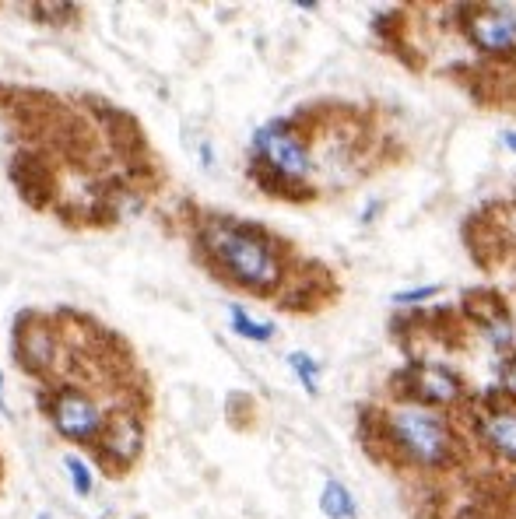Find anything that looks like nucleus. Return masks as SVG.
<instances>
[{"instance_id":"obj_1","label":"nucleus","mask_w":516,"mask_h":519,"mask_svg":"<svg viewBox=\"0 0 516 519\" xmlns=\"http://www.w3.org/2000/svg\"><path fill=\"white\" fill-rule=\"evenodd\" d=\"M190 246L201 267L253 299H288L299 256L278 232L222 211H201L190 221Z\"/></svg>"},{"instance_id":"obj_2","label":"nucleus","mask_w":516,"mask_h":519,"mask_svg":"<svg viewBox=\"0 0 516 519\" xmlns=\"http://www.w3.org/2000/svg\"><path fill=\"white\" fill-rule=\"evenodd\" d=\"M373 453L383 449V460L415 474H450L467 460L471 439L453 414L432 411L408 397H394L387 407L366 418Z\"/></svg>"},{"instance_id":"obj_3","label":"nucleus","mask_w":516,"mask_h":519,"mask_svg":"<svg viewBox=\"0 0 516 519\" xmlns=\"http://www.w3.org/2000/svg\"><path fill=\"white\" fill-rule=\"evenodd\" d=\"M250 179L278 200H313L320 193V155L302 116H271L250 134Z\"/></svg>"},{"instance_id":"obj_4","label":"nucleus","mask_w":516,"mask_h":519,"mask_svg":"<svg viewBox=\"0 0 516 519\" xmlns=\"http://www.w3.org/2000/svg\"><path fill=\"white\" fill-rule=\"evenodd\" d=\"M127 400H106L102 393H95L88 383L81 379H53L39 390V411L50 421V428L67 442V446L88 449L99 442L102 428H106L109 414L116 411Z\"/></svg>"},{"instance_id":"obj_5","label":"nucleus","mask_w":516,"mask_h":519,"mask_svg":"<svg viewBox=\"0 0 516 519\" xmlns=\"http://www.w3.org/2000/svg\"><path fill=\"white\" fill-rule=\"evenodd\" d=\"M64 351H67V330L64 316L36 313L25 309L18 313L15 330H11V355L25 376L39 383H53L64 372Z\"/></svg>"},{"instance_id":"obj_6","label":"nucleus","mask_w":516,"mask_h":519,"mask_svg":"<svg viewBox=\"0 0 516 519\" xmlns=\"http://www.w3.org/2000/svg\"><path fill=\"white\" fill-rule=\"evenodd\" d=\"M148 442V400H127L109 414L99 442L92 446L95 467L109 477H123L141 460Z\"/></svg>"},{"instance_id":"obj_7","label":"nucleus","mask_w":516,"mask_h":519,"mask_svg":"<svg viewBox=\"0 0 516 519\" xmlns=\"http://www.w3.org/2000/svg\"><path fill=\"white\" fill-rule=\"evenodd\" d=\"M467 46L485 60H516V8L513 4H471L457 8Z\"/></svg>"},{"instance_id":"obj_8","label":"nucleus","mask_w":516,"mask_h":519,"mask_svg":"<svg viewBox=\"0 0 516 519\" xmlns=\"http://www.w3.org/2000/svg\"><path fill=\"white\" fill-rule=\"evenodd\" d=\"M397 397L418 400V404L432 407V411L457 414L460 407L471 404V386L446 362H411L401 376Z\"/></svg>"},{"instance_id":"obj_9","label":"nucleus","mask_w":516,"mask_h":519,"mask_svg":"<svg viewBox=\"0 0 516 519\" xmlns=\"http://www.w3.org/2000/svg\"><path fill=\"white\" fill-rule=\"evenodd\" d=\"M474 442L492 460L516 467V400L499 397V393H485L481 400H474L471 446Z\"/></svg>"},{"instance_id":"obj_10","label":"nucleus","mask_w":516,"mask_h":519,"mask_svg":"<svg viewBox=\"0 0 516 519\" xmlns=\"http://www.w3.org/2000/svg\"><path fill=\"white\" fill-rule=\"evenodd\" d=\"M474 330H478L481 344H485L488 351H495L499 358L516 355V320L506 306L492 302L488 309H478V313H474Z\"/></svg>"},{"instance_id":"obj_11","label":"nucleus","mask_w":516,"mask_h":519,"mask_svg":"<svg viewBox=\"0 0 516 519\" xmlns=\"http://www.w3.org/2000/svg\"><path fill=\"white\" fill-rule=\"evenodd\" d=\"M225 320H229V330L239 337V341L271 344L274 337H278V327H274L271 320H260V316H253L250 309L239 306V302H232V306L225 309Z\"/></svg>"},{"instance_id":"obj_12","label":"nucleus","mask_w":516,"mask_h":519,"mask_svg":"<svg viewBox=\"0 0 516 519\" xmlns=\"http://www.w3.org/2000/svg\"><path fill=\"white\" fill-rule=\"evenodd\" d=\"M320 512L327 519H359V498L337 477H327L320 488Z\"/></svg>"},{"instance_id":"obj_13","label":"nucleus","mask_w":516,"mask_h":519,"mask_svg":"<svg viewBox=\"0 0 516 519\" xmlns=\"http://www.w3.org/2000/svg\"><path fill=\"white\" fill-rule=\"evenodd\" d=\"M285 365L292 372V379L302 386L306 397H320V386H323V362L313 355V351H288L285 355Z\"/></svg>"},{"instance_id":"obj_14","label":"nucleus","mask_w":516,"mask_h":519,"mask_svg":"<svg viewBox=\"0 0 516 519\" xmlns=\"http://www.w3.org/2000/svg\"><path fill=\"white\" fill-rule=\"evenodd\" d=\"M64 474H67V484L78 498H92L95 491V477H99V467L95 460H88L85 453H67L64 456Z\"/></svg>"},{"instance_id":"obj_15","label":"nucleus","mask_w":516,"mask_h":519,"mask_svg":"<svg viewBox=\"0 0 516 519\" xmlns=\"http://www.w3.org/2000/svg\"><path fill=\"white\" fill-rule=\"evenodd\" d=\"M443 292H446V288L439 285V281H422V285L397 288V292L390 295V306H397V309H425V306H432V302H436Z\"/></svg>"},{"instance_id":"obj_16","label":"nucleus","mask_w":516,"mask_h":519,"mask_svg":"<svg viewBox=\"0 0 516 519\" xmlns=\"http://www.w3.org/2000/svg\"><path fill=\"white\" fill-rule=\"evenodd\" d=\"M29 15L39 22H50V29H67L81 15V8H74V4H36V8H29Z\"/></svg>"},{"instance_id":"obj_17","label":"nucleus","mask_w":516,"mask_h":519,"mask_svg":"<svg viewBox=\"0 0 516 519\" xmlns=\"http://www.w3.org/2000/svg\"><path fill=\"white\" fill-rule=\"evenodd\" d=\"M499 397H509L516 400V355L509 358H499Z\"/></svg>"},{"instance_id":"obj_18","label":"nucleus","mask_w":516,"mask_h":519,"mask_svg":"<svg viewBox=\"0 0 516 519\" xmlns=\"http://www.w3.org/2000/svg\"><path fill=\"white\" fill-rule=\"evenodd\" d=\"M383 207H387V200H383V197H369L366 204L359 207V221H362V225H373V221L383 214Z\"/></svg>"},{"instance_id":"obj_19","label":"nucleus","mask_w":516,"mask_h":519,"mask_svg":"<svg viewBox=\"0 0 516 519\" xmlns=\"http://www.w3.org/2000/svg\"><path fill=\"white\" fill-rule=\"evenodd\" d=\"M197 162H201V169H215V144H211V137H201L197 141Z\"/></svg>"},{"instance_id":"obj_20","label":"nucleus","mask_w":516,"mask_h":519,"mask_svg":"<svg viewBox=\"0 0 516 519\" xmlns=\"http://www.w3.org/2000/svg\"><path fill=\"white\" fill-rule=\"evenodd\" d=\"M499 144H502V151H509V155L516 158V127H506L499 134Z\"/></svg>"},{"instance_id":"obj_21","label":"nucleus","mask_w":516,"mask_h":519,"mask_svg":"<svg viewBox=\"0 0 516 519\" xmlns=\"http://www.w3.org/2000/svg\"><path fill=\"white\" fill-rule=\"evenodd\" d=\"M0 414H11V404H8V376L0 372Z\"/></svg>"},{"instance_id":"obj_22","label":"nucleus","mask_w":516,"mask_h":519,"mask_svg":"<svg viewBox=\"0 0 516 519\" xmlns=\"http://www.w3.org/2000/svg\"><path fill=\"white\" fill-rule=\"evenodd\" d=\"M295 11H302V15H316V11H320V4H295Z\"/></svg>"},{"instance_id":"obj_23","label":"nucleus","mask_w":516,"mask_h":519,"mask_svg":"<svg viewBox=\"0 0 516 519\" xmlns=\"http://www.w3.org/2000/svg\"><path fill=\"white\" fill-rule=\"evenodd\" d=\"M36 519H53V516H50V512H43V516H36Z\"/></svg>"},{"instance_id":"obj_24","label":"nucleus","mask_w":516,"mask_h":519,"mask_svg":"<svg viewBox=\"0 0 516 519\" xmlns=\"http://www.w3.org/2000/svg\"><path fill=\"white\" fill-rule=\"evenodd\" d=\"M134 519H141V516H134Z\"/></svg>"}]
</instances>
